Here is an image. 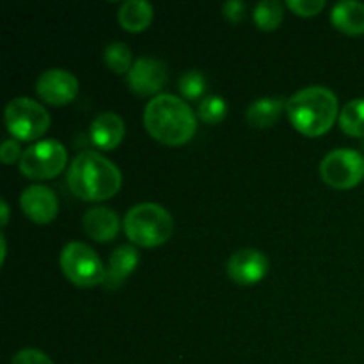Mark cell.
Here are the masks:
<instances>
[{
  "instance_id": "21",
  "label": "cell",
  "mask_w": 364,
  "mask_h": 364,
  "mask_svg": "<svg viewBox=\"0 0 364 364\" xmlns=\"http://www.w3.org/2000/svg\"><path fill=\"white\" fill-rule=\"evenodd\" d=\"M103 60L114 73H128L132 70V50L121 41H112L105 46Z\"/></svg>"
},
{
  "instance_id": "12",
  "label": "cell",
  "mask_w": 364,
  "mask_h": 364,
  "mask_svg": "<svg viewBox=\"0 0 364 364\" xmlns=\"http://www.w3.org/2000/svg\"><path fill=\"white\" fill-rule=\"evenodd\" d=\"M21 210L28 219L38 224H46L55 219L59 212V201L55 192L46 185H31L21 192Z\"/></svg>"
},
{
  "instance_id": "25",
  "label": "cell",
  "mask_w": 364,
  "mask_h": 364,
  "mask_svg": "<svg viewBox=\"0 0 364 364\" xmlns=\"http://www.w3.org/2000/svg\"><path fill=\"white\" fill-rule=\"evenodd\" d=\"M11 364H53L52 359L41 350H36V348H25L20 350L13 358Z\"/></svg>"
},
{
  "instance_id": "2",
  "label": "cell",
  "mask_w": 364,
  "mask_h": 364,
  "mask_svg": "<svg viewBox=\"0 0 364 364\" xmlns=\"http://www.w3.org/2000/svg\"><path fill=\"white\" fill-rule=\"evenodd\" d=\"M144 127L162 144L180 146L194 137L198 121L185 100L174 95H156L144 109Z\"/></svg>"
},
{
  "instance_id": "4",
  "label": "cell",
  "mask_w": 364,
  "mask_h": 364,
  "mask_svg": "<svg viewBox=\"0 0 364 364\" xmlns=\"http://www.w3.org/2000/svg\"><path fill=\"white\" fill-rule=\"evenodd\" d=\"M127 237L142 247H156L166 244L173 235V217L156 203H139L132 206L123 220Z\"/></svg>"
},
{
  "instance_id": "11",
  "label": "cell",
  "mask_w": 364,
  "mask_h": 364,
  "mask_svg": "<svg viewBox=\"0 0 364 364\" xmlns=\"http://www.w3.org/2000/svg\"><path fill=\"white\" fill-rule=\"evenodd\" d=\"M128 87L141 96L159 92L167 82V66L164 60L153 57H139L128 71Z\"/></svg>"
},
{
  "instance_id": "16",
  "label": "cell",
  "mask_w": 364,
  "mask_h": 364,
  "mask_svg": "<svg viewBox=\"0 0 364 364\" xmlns=\"http://www.w3.org/2000/svg\"><path fill=\"white\" fill-rule=\"evenodd\" d=\"M331 20L345 34H364V4L358 0L338 2L331 11Z\"/></svg>"
},
{
  "instance_id": "22",
  "label": "cell",
  "mask_w": 364,
  "mask_h": 364,
  "mask_svg": "<svg viewBox=\"0 0 364 364\" xmlns=\"http://www.w3.org/2000/svg\"><path fill=\"white\" fill-rule=\"evenodd\" d=\"M228 114V103L224 102L223 96L212 95L206 96L199 102L198 107V116L199 119L205 121L208 124H215L223 121Z\"/></svg>"
},
{
  "instance_id": "3",
  "label": "cell",
  "mask_w": 364,
  "mask_h": 364,
  "mask_svg": "<svg viewBox=\"0 0 364 364\" xmlns=\"http://www.w3.org/2000/svg\"><path fill=\"white\" fill-rule=\"evenodd\" d=\"M287 114L301 134L318 137L331 130L340 114V105L331 89L309 85L287 100Z\"/></svg>"
},
{
  "instance_id": "5",
  "label": "cell",
  "mask_w": 364,
  "mask_h": 364,
  "mask_svg": "<svg viewBox=\"0 0 364 364\" xmlns=\"http://www.w3.org/2000/svg\"><path fill=\"white\" fill-rule=\"evenodd\" d=\"M60 269L64 276L80 288L103 284L105 267L96 251L84 242H70L60 251Z\"/></svg>"
},
{
  "instance_id": "28",
  "label": "cell",
  "mask_w": 364,
  "mask_h": 364,
  "mask_svg": "<svg viewBox=\"0 0 364 364\" xmlns=\"http://www.w3.org/2000/svg\"><path fill=\"white\" fill-rule=\"evenodd\" d=\"M0 208H2V213H0V215H2V226H6L7 220H9V206H7L6 199L0 201Z\"/></svg>"
},
{
  "instance_id": "15",
  "label": "cell",
  "mask_w": 364,
  "mask_h": 364,
  "mask_svg": "<svg viewBox=\"0 0 364 364\" xmlns=\"http://www.w3.org/2000/svg\"><path fill=\"white\" fill-rule=\"evenodd\" d=\"M84 231L96 242H109L119 233V217L107 206H96L84 215Z\"/></svg>"
},
{
  "instance_id": "23",
  "label": "cell",
  "mask_w": 364,
  "mask_h": 364,
  "mask_svg": "<svg viewBox=\"0 0 364 364\" xmlns=\"http://www.w3.org/2000/svg\"><path fill=\"white\" fill-rule=\"evenodd\" d=\"M206 78L201 71L188 70L180 77V91L185 98L196 100L205 92Z\"/></svg>"
},
{
  "instance_id": "13",
  "label": "cell",
  "mask_w": 364,
  "mask_h": 364,
  "mask_svg": "<svg viewBox=\"0 0 364 364\" xmlns=\"http://www.w3.org/2000/svg\"><path fill=\"white\" fill-rule=\"evenodd\" d=\"M139 265V252L134 245H119L110 252L109 265L105 267V279L103 287L107 290H116L124 283L127 277L134 274V270Z\"/></svg>"
},
{
  "instance_id": "8",
  "label": "cell",
  "mask_w": 364,
  "mask_h": 364,
  "mask_svg": "<svg viewBox=\"0 0 364 364\" xmlns=\"http://www.w3.org/2000/svg\"><path fill=\"white\" fill-rule=\"evenodd\" d=\"M320 176L333 188L355 187L364 180V156L355 149H333L320 162Z\"/></svg>"
},
{
  "instance_id": "14",
  "label": "cell",
  "mask_w": 364,
  "mask_h": 364,
  "mask_svg": "<svg viewBox=\"0 0 364 364\" xmlns=\"http://www.w3.org/2000/svg\"><path fill=\"white\" fill-rule=\"evenodd\" d=\"M124 121L116 112H102L92 119L89 128V137L91 142L100 149H114L119 146L124 137Z\"/></svg>"
},
{
  "instance_id": "24",
  "label": "cell",
  "mask_w": 364,
  "mask_h": 364,
  "mask_svg": "<svg viewBox=\"0 0 364 364\" xmlns=\"http://www.w3.org/2000/svg\"><path fill=\"white\" fill-rule=\"evenodd\" d=\"M287 6L301 16H315L323 9L326 2L323 0H288Z\"/></svg>"
},
{
  "instance_id": "7",
  "label": "cell",
  "mask_w": 364,
  "mask_h": 364,
  "mask_svg": "<svg viewBox=\"0 0 364 364\" xmlns=\"http://www.w3.org/2000/svg\"><path fill=\"white\" fill-rule=\"evenodd\" d=\"M68 164V151L63 142L55 139L34 142L20 159V171L32 180H50L63 173Z\"/></svg>"
},
{
  "instance_id": "10",
  "label": "cell",
  "mask_w": 364,
  "mask_h": 364,
  "mask_svg": "<svg viewBox=\"0 0 364 364\" xmlns=\"http://www.w3.org/2000/svg\"><path fill=\"white\" fill-rule=\"evenodd\" d=\"M269 270V258L258 249H240L228 259L226 272L240 287H251L259 283Z\"/></svg>"
},
{
  "instance_id": "17",
  "label": "cell",
  "mask_w": 364,
  "mask_h": 364,
  "mask_svg": "<svg viewBox=\"0 0 364 364\" xmlns=\"http://www.w3.org/2000/svg\"><path fill=\"white\" fill-rule=\"evenodd\" d=\"M117 20L124 31L141 32L151 23L153 6L146 0H127L117 11Z\"/></svg>"
},
{
  "instance_id": "18",
  "label": "cell",
  "mask_w": 364,
  "mask_h": 364,
  "mask_svg": "<svg viewBox=\"0 0 364 364\" xmlns=\"http://www.w3.org/2000/svg\"><path fill=\"white\" fill-rule=\"evenodd\" d=\"M283 109H287V102L281 96L279 98H259L249 105L245 117L252 128L263 130V128L272 127L279 119Z\"/></svg>"
},
{
  "instance_id": "9",
  "label": "cell",
  "mask_w": 364,
  "mask_h": 364,
  "mask_svg": "<svg viewBox=\"0 0 364 364\" xmlns=\"http://www.w3.org/2000/svg\"><path fill=\"white\" fill-rule=\"evenodd\" d=\"M36 91L52 105H66L73 102L78 92V80L71 71L63 68H50L38 77Z\"/></svg>"
},
{
  "instance_id": "27",
  "label": "cell",
  "mask_w": 364,
  "mask_h": 364,
  "mask_svg": "<svg viewBox=\"0 0 364 364\" xmlns=\"http://www.w3.org/2000/svg\"><path fill=\"white\" fill-rule=\"evenodd\" d=\"M224 18L230 21H240L244 18L245 13V4L240 2V0H230L223 6Z\"/></svg>"
},
{
  "instance_id": "26",
  "label": "cell",
  "mask_w": 364,
  "mask_h": 364,
  "mask_svg": "<svg viewBox=\"0 0 364 364\" xmlns=\"http://www.w3.org/2000/svg\"><path fill=\"white\" fill-rule=\"evenodd\" d=\"M21 148H20V142L18 139H7L4 141L2 148H0V160L4 164H13L14 160L21 159Z\"/></svg>"
},
{
  "instance_id": "29",
  "label": "cell",
  "mask_w": 364,
  "mask_h": 364,
  "mask_svg": "<svg viewBox=\"0 0 364 364\" xmlns=\"http://www.w3.org/2000/svg\"><path fill=\"white\" fill-rule=\"evenodd\" d=\"M0 245H2V256H0V262L4 263V259H6V252H7V247H6V238H4V235L0 237Z\"/></svg>"
},
{
  "instance_id": "6",
  "label": "cell",
  "mask_w": 364,
  "mask_h": 364,
  "mask_svg": "<svg viewBox=\"0 0 364 364\" xmlns=\"http://www.w3.org/2000/svg\"><path fill=\"white\" fill-rule=\"evenodd\" d=\"M6 127L14 139L20 141H36L50 127V114L45 107L27 96L13 98L6 105Z\"/></svg>"
},
{
  "instance_id": "20",
  "label": "cell",
  "mask_w": 364,
  "mask_h": 364,
  "mask_svg": "<svg viewBox=\"0 0 364 364\" xmlns=\"http://www.w3.org/2000/svg\"><path fill=\"white\" fill-rule=\"evenodd\" d=\"M252 18L262 31H276L283 21V4L277 0H262L256 4Z\"/></svg>"
},
{
  "instance_id": "1",
  "label": "cell",
  "mask_w": 364,
  "mask_h": 364,
  "mask_svg": "<svg viewBox=\"0 0 364 364\" xmlns=\"http://www.w3.org/2000/svg\"><path fill=\"white\" fill-rule=\"evenodd\" d=\"M68 187L84 201H103L119 191L121 171L98 151H82L68 169Z\"/></svg>"
},
{
  "instance_id": "19",
  "label": "cell",
  "mask_w": 364,
  "mask_h": 364,
  "mask_svg": "<svg viewBox=\"0 0 364 364\" xmlns=\"http://www.w3.org/2000/svg\"><path fill=\"white\" fill-rule=\"evenodd\" d=\"M340 127L350 137H364V98L350 100L341 109Z\"/></svg>"
}]
</instances>
